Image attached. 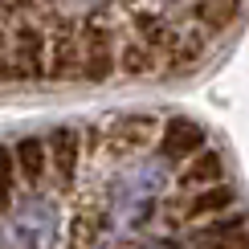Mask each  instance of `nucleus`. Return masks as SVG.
<instances>
[{
    "label": "nucleus",
    "instance_id": "8",
    "mask_svg": "<svg viewBox=\"0 0 249 249\" xmlns=\"http://www.w3.org/2000/svg\"><path fill=\"white\" fill-rule=\"evenodd\" d=\"M225 180V155L216 147H200L192 160H184L176 168V188L180 192H192V188H209V184H221Z\"/></svg>",
    "mask_w": 249,
    "mask_h": 249
},
{
    "label": "nucleus",
    "instance_id": "6",
    "mask_svg": "<svg viewBox=\"0 0 249 249\" xmlns=\"http://www.w3.org/2000/svg\"><path fill=\"white\" fill-rule=\"evenodd\" d=\"M82 74L90 82H107L119 74V49H115V33L110 25H86V37H82Z\"/></svg>",
    "mask_w": 249,
    "mask_h": 249
},
{
    "label": "nucleus",
    "instance_id": "3",
    "mask_svg": "<svg viewBox=\"0 0 249 249\" xmlns=\"http://www.w3.org/2000/svg\"><path fill=\"white\" fill-rule=\"evenodd\" d=\"M233 209H237V188L229 180H221V184H209V188L180 192V200H176V209H172V221L180 225V229H188L196 221H213V216H225Z\"/></svg>",
    "mask_w": 249,
    "mask_h": 249
},
{
    "label": "nucleus",
    "instance_id": "10",
    "mask_svg": "<svg viewBox=\"0 0 249 249\" xmlns=\"http://www.w3.org/2000/svg\"><path fill=\"white\" fill-rule=\"evenodd\" d=\"M163 66V57L155 53L151 45H143L139 37L131 41V45H123L119 49V70H127L131 78H143V74H155V70Z\"/></svg>",
    "mask_w": 249,
    "mask_h": 249
},
{
    "label": "nucleus",
    "instance_id": "12",
    "mask_svg": "<svg viewBox=\"0 0 249 249\" xmlns=\"http://www.w3.org/2000/svg\"><path fill=\"white\" fill-rule=\"evenodd\" d=\"M17 188H20V176H17L13 147L0 143V213H8V209L17 204Z\"/></svg>",
    "mask_w": 249,
    "mask_h": 249
},
{
    "label": "nucleus",
    "instance_id": "2",
    "mask_svg": "<svg viewBox=\"0 0 249 249\" xmlns=\"http://www.w3.org/2000/svg\"><path fill=\"white\" fill-rule=\"evenodd\" d=\"M57 204L49 196L33 192L8 209V221L0 225V249H53L57 245Z\"/></svg>",
    "mask_w": 249,
    "mask_h": 249
},
{
    "label": "nucleus",
    "instance_id": "13",
    "mask_svg": "<svg viewBox=\"0 0 249 249\" xmlns=\"http://www.w3.org/2000/svg\"><path fill=\"white\" fill-rule=\"evenodd\" d=\"M0 82H17L13 78V57H8V33L0 29Z\"/></svg>",
    "mask_w": 249,
    "mask_h": 249
},
{
    "label": "nucleus",
    "instance_id": "11",
    "mask_svg": "<svg viewBox=\"0 0 249 249\" xmlns=\"http://www.w3.org/2000/svg\"><path fill=\"white\" fill-rule=\"evenodd\" d=\"M241 13V0H192V17L204 29H225L233 25V17Z\"/></svg>",
    "mask_w": 249,
    "mask_h": 249
},
{
    "label": "nucleus",
    "instance_id": "4",
    "mask_svg": "<svg viewBox=\"0 0 249 249\" xmlns=\"http://www.w3.org/2000/svg\"><path fill=\"white\" fill-rule=\"evenodd\" d=\"M8 57H13V78L17 82L45 78V57H49L45 29L37 20H20L13 33H8Z\"/></svg>",
    "mask_w": 249,
    "mask_h": 249
},
{
    "label": "nucleus",
    "instance_id": "9",
    "mask_svg": "<svg viewBox=\"0 0 249 249\" xmlns=\"http://www.w3.org/2000/svg\"><path fill=\"white\" fill-rule=\"evenodd\" d=\"M13 160H17V176L20 184H29V192H37L49 176V147L45 135H25L13 143Z\"/></svg>",
    "mask_w": 249,
    "mask_h": 249
},
{
    "label": "nucleus",
    "instance_id": "7",
    "mask_svg": "<svg viewBox=\"0 0 249 249\" xmlns=\"http://www.w3.org/2000/svg\"><path fill=\"white\" fill-rule=\"evenodd\" d=\"M82 139H86V131H78V127H57V131H49V135H45L49 168L57 172V180L66 184V188L78 180V168H82V160H86V147H82Z\"/></svg>",
    "mask_w": 249,
    "mask_h": 249
},
{
    "label": "nucleus",
    "instance_id": "1",
    "mask_svg": "<svg viewBox=\"0 0 249 249\" xmlns=\"http://www.w3.org/2000/svg\"><path fill=\"white\" fill-rule=\"evenodd\" d=\"M168 172L172 163H163L160 155H139L123 168L115 180L107 184V213H102V225L107 233L115 237H127V233H139L143 225L155 216V200H160L163 184H168Z\"/></svg>",
    "mask_w": 249,
    "mask_h": 249
},
{
    "label": "nucleus",
    "instance_id": "5",
    "mask_svg": "<svg viewBox=\"0 0 249 249\" xmlns=\"http://www.w3.org/2000/svg\"><path fill=\"white\" fill-rule=\"evenodd\" d=\"M200 147H209V135H204L200 123L192 119H168L160 131H155V155L172 168H180L184 160H192Z\"/></svg>",
    "mask_w": 249,
    "mask_h": 249
}]
</instances>
